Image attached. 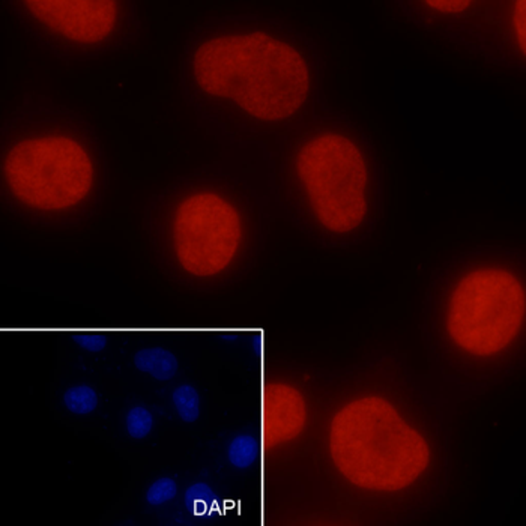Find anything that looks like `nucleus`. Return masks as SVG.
I'll return each mask as SVG.
<instances>
[{"label": "nucleus", "mask_w": 526, "mask_h": 526, "mask_svg": "<svg viewBox=\"0 0 526 526\" xmlns=\"http://www.w3.org/2000/svg\"><path fill=\"white\" fill-rule=\"evenodd\" d=\"M193 68L206 94L235 101L260 121L291 118L309 95L304 58L267 33L209 40L195 51Z\"/></svg>", "instance_id": "nucleus-1"}, {"label": "nucleus", "mask_w": 526, "mask_h": 526, "mask_svg": "<svg viewBox=\"0 0 526 526\" xmlns=\"http://www.w3.org/2000/svg\"><path fill=\"white\" fill-rule=\"evenodd\" d=\"M330 454L346 480L372 492L406 489L431 463L424 436L379 395L352 400L334 415Z\"/></svg>", "instance_id": "nucleus-2"}, {"label": "nucleus", "mask_w": 526, "mask_h": 526, "mask_svg": "<svg viewBox=\"0 0 526 526\" xmlns=\"http://www.w3.org/2000/svg\"><path fill=\"white\" fill-rule=\"evenodd\" d=\"M525 289L516 276L476 269L458 283L449 298L447 330L460 349L492 357L512 345L525 319Z\"/></svg>", "instance_id": "nucleus-3"}, {"label": "nucleus", "mask_w": 526, "mask_h": 526, "mask_svg": "<svg viewBox=\"0 0 526 526\" xmlns=\"http://www.w3.org/2000/svg\"><path fill=\"white\" fill-rule=\"evenodd\" d=\"M4 175L13 195L31 208L64 211L80 204L94 184V164L69 137L20 141L6 155Z\"/></svg>", "instance_id": "nucleus-4"}, {"label": "nucleus", "mask_w": 526, "mask_h": 526, "mask_svg": "<svg viewBox=\"0 0 526 526\" xmlns=\"http://www.w3.org/2000/svg\"><path fill=\"white\" fill-rule=\"evenodd\" d=\"M296 168L316 218L328 231L348 233L367 213V164L343 136L323 134L303 146Z\"/></svg>", "instance_id": "nucleus-5"}, {"label": "nucleus", "mask_w": 526, "mask_h": 526, "mask_svg": "<svg viewBox=\"0 0 526 526\" xmlns=\"http://www.w3.org/2000/svg\"><path fill=\"white\" fill-rule=\"evenodd\" d=\"M242 240L240 213L213 193L184 200L173 220V247L186 273L213 277L231 265Z\"/></svg>", "instance_id": "nucleus-6"}, {"label": "nucleus", "mask_w": 526, "mask_h": 526, "mask_svg": "<svg viewBox=\"0 0 526 526\" xmlns=\"http://www.w3.org/2000/svg\"><path fill=\"white\" fill-rule=\"evenodd\" d=\"M24 5L47 28L82 44L105 40L118 20L114 0H28Z\"/></svg>", "instance_id": "nucleus-7"}, {"label": "nucleus", "mask_w": 526, "mask_h": 526, "mask_svg": "<svg viewBox=\"0 0 526 526\" xmlns=\"http://www.w3.org/2000/svg\"><path fill=\"white\" fill-rule=\"evenodd\" d=\"M307 404L295 386L273 382L263 391L262 429L267 449L296 440L304 431Z\"/></svg>", "instance_id": "nucleus-8"}, {"label": "nucleus", "mask_w": 526, "mask_h": 526, "mask_svg": "<svg viewBox=\"0 0 526 526\" xmlns=\"http://www.w3.org/2000/svg\"><path fill=\"white\" fill-rule=\"evenodd\" d=\"M137 370L150 375L157 381H170L177 372V359L164 348H146L134 355Z\"/></svg>", "instance_id": "nucleus-9"}, {"label": "nucleus", "mask_w": 526, "mask_h": 526, "mask_svg": "<svg viewBox=\"0 0 526 526\" xmlns=\"http://www.w3.org/2000/svg\"><path fill=\"white\" fill-rule=\"evenodd\" d=\"M260 445L251 435H240L233 438L227 449V458L236 469H249L254 467L258 458Z\"/></svg>", "instance_id": "nucleus-10"}, {"label": "nucleus", "mask_w": 526, "mask_h": 526, "mask_svg": "<svg viewBox=\"0 0 526 526\" xmlns=\"http://www.w3.org/2000/svg\"><path fill=\"white\" fill-rule=\"evenodd\" d=\"M173 406L182 422H195L200 415L199 391L190 384L175 388L172 394Z\"/></svg>", "instance_id": "nucleus-11"}, {"label": "nucleus", "mask_w": 526, "mask_h": 526, "mask_svg": "<svg viewBox=\"0 0 526 526\" xmlns=\"http://www.w3.org/2000/svg\"><path fill=\"white\" fill-rule=\"evenodd\" d=\"M186 507L195 516H208L217 507V499L211 485L206 483H195L186 492Z\"/></svg>", "instance_id": "nucleus-12"}, {"label": "nucleus", "mask_w": 526, "mask_h": 526, "mask_svg": "<svg viewBox=\"0 0 526 526\" xmlns=\"http://www.w3.org/2000/svg\"><path fill=\"white\" fill-rule=\"evenodd\" d=\"M64 404L69 413L76 415H87L98 406V394L89 385L71 386L65 391Z\"/></svg>", "instance_id": "nucleus-13"}, {"label": "nucleus", "mask_w": 526, "mask_h": 526, "mask_svg": "<svg viewBox=\"0 0 526 526\" xmlns=\"http://www.w3.org/2000/svg\"><path fill=\"white\" fill-rule=\"evenodd\" d=\"M125 426H127L128 435L134 440H145L150 435L154 427V415L150 409L143 406H134L130 409L125 417Z\"/></svg>", "instance_id": "nucleus-14"}, {"label": "nucleus", "mask_w": 526, "mask_h": 526, "mask_svg": "<svg viewBox=\"0 0 526 526\" xmlns=\"http://www.w3.org/2000/svg\"><path fill=\"white\" fill-rule=\"evenodd\" d=\"M177 494V481L170 478V476H161L159 480H155L146 490V501L150 505L159 507V505H163V503L172 501Z\"/></svg>", "instance_id": "nucleus-15"}, {"label": "nucleus", "mask_w": 526, "mask_h": 526, "mask_svg": "<svg viewBox=\"0 0 526 526\" xmlns=\"http://www.w3.org/2000/svg\"><path fill=\"white\" fill-rule=\"evenodd\" d=\"M73 340L89 352H101L107 346V336L100 331L74 332Z\"/></svg>", "instance_id": "nucleus-16"}, {"label": "nucleus", "mask_w": 526, "mask_h": 526, "mask_svg": "<svg viewBox=\"0 0 526 526\" xmlns=\"http://www.w3.org/2000/svg\"><path fill=\"white\" fill-rule=\"evenodd\" d=\"M526 2L521 0L517 2L516 8L512 11V26L516 31L517 40L521 44V49L523 53L526 51Z\"/></svg>", "instance_id": "nucleus-17"}, {"label": "nucleus", "mask_w": 526, "mask_h": 526, "mask_svg": "<svg viewBox=\"0 0 526 526\" xmlns=\"http://www.w3.org/2000/svg\"><path fill=\"white\" fill-rule=\"evenodd\" d=\"M427 5L440 11V13H462L471 5L469 0H427Z\"/></svg>", "instance_id": "nucleus-18"}]
</instances>
